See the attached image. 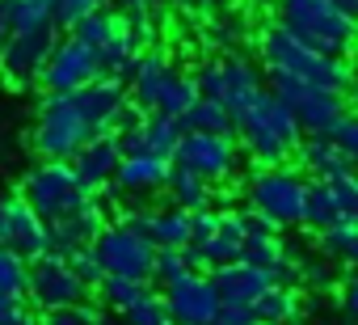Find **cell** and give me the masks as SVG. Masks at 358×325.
Here are the masks:
<instances>
[{
  "label": "cell",
  "instance_id": "cell-20",
  "mask_svg": "<svg viewBox=\"0 0 358 325\" xmlns=\"http://www.w3.org/2000/svg\"><path fill=\"white\" fill-rule=\"evenodd\" d=\"M173 72H177V68H173L169 51H160V47H148V51L139 55V64H135L131 81H127V93H131V102H135L139 110H148V114H152Z\"/></svg>",
  "mask_w": 358,
  "mask_h": 325
},
{
  "label": "cell",
  "instance_id": "cell-25",
  "mask_svg": "<svg viewBox=\"0 0 358 325\" xmlns=\"http://www.w3.org/2000/svg\"><path fill=\"white\" fill-rule=\"evenodd\" d=\"M299 312H303L299 291H295V287H282V283H274V287L249 308L253 325H291V321H299Z\"/></svg>",
  "mask_w": 358,
  "mask_h": 325
},
{
  "label": "cell",
  "instance_id": "cell-10",
  "mask_svg": "<svg viewBox=\"0 0 358 325\" xmlns=\"http://www.w3.org/2000/svg\"><path fill=\"white\" fill-rule=\"evenodd\" d=\"M93 254L101 258V270L114 279H135V283H152V266H156V245L131 228H122L118 220L101 228V237L93 241Z\"/></svg>",
  "mask_w": 358,
  "mask_h": 325
},
{
  "label": "cell",
  "instance_id": "cell-39",
  "mask_svg": "<svg viewBox=\"0 0 358 325\" xmlns=\"http://www.w3.org/2000/svg\"><path fill=\"white\" fill-rule=\"evenodd\" d=\"M329 191H333V199L341 207V220H354L358 224V174H345V178L329 182Z\"/></svg>",
  "mask_w": 358,
  "mask_h": 325
},
{
  "label": "cell",
  "instance_id": "cell-40",
  "mask_svg": "<svg viewBox=\"0 0 358 325\" xmlns=\"http://www.w3.org/2000/svg\"><path fill=\"white\" fill-rule=\"evenodd\" d=\"M68 262H72V270L89 283V287H101V279H106V270H101V258L93 254V245H85V249H76V254H68Z\"/></svg>",
  "mask_w": 358,
  "mask_h": 325
},
{
  "label": "cell",
  "instance_id": "cell-49",
  "mask_svg": "<svg viewBox=\"0 0 358 325\" xmlns=\"http://www.w3.org/2000/svg\"><path fill=\"white\" fill-rule=\"evenodd\" d=\"M118 5H122V13H152V5H160V0H118Z\"/></svg>",
  "mask_w": 358,
  "mask_h": 325
},
{
  "label": "cell",
  "instance_id": "cell-42",
  "mask_svg": "<svg viewBox=\"0 0 358 325\" xmlns=\"http://www.w3.org/2000/svg\"><path fill=\"white\" fill-rule=\"evenodd\" d=\"M122 26H127V34L139 43V51H148L152 47V34H156V26H152V13H122Z\"/></svg>",
  "mask_w": 358,
  "mask_h": 325
},
{
  "label": "cell",
  "instance_id": "cell-7",
  "mask_svg": "<svg viewBox=\"0 0 358 325\" xmlns=\"http://www.w3.org/2000/svg\"><path fill=\"white\" fill-rule=\"evenodd\" d=\"M308 178L291 165H274V170H257L245 186L249 195V207L270 216L278 228H295L303 224V212H308Z\"/></svg>",
  "mask_w": 358,
  "mask_h": 325
},
{
  "label": "cell",
  "instance_id": "cell-29",
  "mask_svg": "<svg viewBox=\"0 0 358 325\" xmlns=\"http://www.w3.org/2000/svg\"><path fill=\"white\" fill-rule=\"evenodd\" d=\"M316 241H320L324 258H337V262L350 266V275H358V224L354 220H341V224L316 233Z\"/></svg>",
  "mask_w": 358,
  "mask_h": 325
},
{
  "label": "cell",
  "instance_id": "cell-4",
  "mask_svg": "<svg viewBox=\"0 0 358 325\" xmlns=\"http://www.w3.org/2000/svg\"><path fill=\"white\" fill-rule=\"evenodd\" d=\"M22 199L34 207L38 220L59 224L72 212H80L93 191L80 182V174L72 170V160H38V165L22 178Z\"/></svg>",
  "mask_w": 358,
  "mask_h": 325
},
{
  "label": "cell",
  "instance_id": "cell-48",
  "mask_svg": "<svg viewBox=\"0 0 358 325\" xmlns=\"http://www.w3.org/2000/svg\"><path fill=\"white\" fill-rule=\"evenodd\" d=\"M215 325H253V317H249V308H224L215 317Z\"/></svg>",
  "mask_w": 358,
  "mask_h": 325
},
{
  "label": "cell",
  "instance_id": "cell-19",
  "mask_svg": "<svg viewBox=\"0 0 358 325\" xmlns=\"http://www.w3.org/2000/svg\"><path fill=\"white\" fill-rule=\"evenodd\" d=\"M241 241H245V228H241V212H224L220 216V233L215 237H207V241H194L190 249H186V258H190V266L194 270H220V266H228V262H241Z\"/></svg>",
  "mask_w": 358,
  "mask_h": 325
},
{
  "label": "cell",
  "instance_id": "cell-9",
  "mask_svg": "<svg viewBox=\"0 0 358 325\" xmlns=\"http://www.w3.org/2000/svg\"><path fill=\"white\" fill-rule=\"evenodd\" d=\"M89 283L72 270V262L64 254H43L38 262H30V291L26 300L43 312H59V308H76L89 304Z\"/></svg>",
  "mask_w": 358,
  "mask_h": 325
},
{
  "label": "cell",
  "instance_id": "cell-46",
  "mask_svg": "<svg viewBox=\"0 0 358 325\" xmlns=\"http://www.w3.org/2000/svg\"><path fill=\"white\" fill-rule=\"evenodd\" d=\"M337 300H341V312H345V321H350V325H358V275H350V279L341 283Z\"/></svg>",
  "mask_w": 358,
  "mask_h": 325
},
{
  "label": "cell",
  "instance_id": "cell-8",
  "mask_svg": "<svg viewBox=\"0 0 358 325\" xmlns=\"http://www.w3.org/2000/svg\"><path fill=\"white\" fill-rule=\"evenodd\" d=\"M59 43V26L55 22H38V26H17L13 39L0 51V81L13 89H30L43 81V68L51 60Z\"/></svg>",
  "mask_w": 358,
  "mask_h": 325
},
{
  "label": "cell",
  "instance_id": "cell-27",
  "mask_svg": "<svg viewBox=\"0 0 358 325\" xmlns=\"http://www.w3.org/2000/svg\"><path fill=\"white\" fill-rule=\"evenodd\" d=\"M139 43L127 34V26H118V34L97 51V68H101V76H110V81H131V72H135V64H139Z\"/></svg>",
  "mask_w": 358,
  "mask_h": 325
},
{
  "label": "cell",
  "instance_id": "cell-37",
  "mask_svg": "<svg viewBox=\"0 0 358 325\" xmlns=\"http://www.w3.org/2000/svg\"><path fill=\"white\" fill-rule=\"evenodd\" d=\"M43 325H110L106 312L97 304H76V308H59V312H47Z\"/></svg>",
  "mask_w": 358,
  "mask_h": 325
},
{
  "label": "cell",
  "instance_id": "cell-5",
  "mask_svg": "<svg viewBox=\"0 0 358 325\" xmlns=\"http://www.w3.org/2000/svg\"><path fill=\"white\" fill-rule=\"evenodd\" d=\"M97 131L89 127V118L80 114L72 93H47L38 102V118L30 131V148L43 160H72Z\"/></svg>",
  "mask_w": 358,
  "mask_h": 325
},
{
  "label": "cell",
  "instance_id": "cell-34",
  "mask_svg": "<svg viewBox=\"0 0 358 325\" xmlns=\"http://www.w3.org/2000/svg\"><path fill=\"white\" fill-rule=\"evenodd\" d=\"M0 291H13V296L30 291V262L9 245H0Z\"/></svg>",
  "mask_w": 358,
  "mask_h": 325
},
{
  "label": "cell",
  "instance_id": "cell-38",
  "mask_svg": "<svg viewBox=\"0 0 358 325\" xmlns=\"http://www.w3.org/2000/svg\"><path fill=\"white\" fill-rule=\"evenodd\" d=\"M106 5H110V0H55V26L59 30H72L80 18H89V13H97Z\"/></svg>",
  "mask_w": 358,
  "mask_h": 325
},
{
  "label": "cell",
  "instance_id": "cell-15",
  "mask_svg": "<svg viewBox=\"0 0 358 325\" xmlns=\"http://www.w3.org/2000/svg\"><path fill=\"white\" fill-rule=\"evenodd\" d=\"M211 283H215L224 308H253L274 287V275L262 266H249V262H228V266L211 270Z\"/></svg>",
  "mask_w": 358,
  "mask_h": 325
},
{
  "label": "cell",
  "instance_id": "cell-11",
  "mask_svg": "<svg viewBox=\"0 0 358 325\" xmlns=\"http://www.w3.org/2000/svg\"><path fill=\"white\" fill-rule=\"evenodd\" d=\"M236 160H241V148L232 135H207V131H186L182 144L173 152V165L177 170H190L199 174L203 182H228L236 174Z\"/></svg>",
  "mask_w": 358,
  "mask_h": 325
},
{
  "label": "cell",
  "instance_id": "cell-45",
  "mask_svg": "<svg viewBox=\"0 0 358 325\" xmlns=\"http://www.w3.org/2000/svg\"><path fill=\"white\" fill-rule=\"evenodd\" d=\"M190 216H194V241H207V237L220 233V216H224V212L203 207V212H190Z\"/></svg>",
  "mask_w": 358,
  "mask_h": 325
},
{
  "label": "cell",
  "instance_id": "cell-1",
  "mask_svg": "<svg viewBox=\"0 0 358 325\" xmlns=\"http://www.w3.org/2000/svg\"><path fill=\"white\" fill-rule=\"evenodd\" d=\"M232 123H236L232 135H241V148L257 160V170L287 165V160L299 152V144H303L299 118H295L270 89H262Z\"/></svg>",
  "mask_w": 358,
  "mask_h": 325
},
{
  "label": "cell",
  "instance_id": "cell-44",
  "mask_svg": "<svg viewBox=\"0 0 358 325\" xmlns=\"http://www.w3.org/2000/svg\"><path fill=\"white\" fill-rule=\"evenodd\" d=\"M30 312V300L26 296H13V291H0V325H13L17 317Z\"/></svg>",
  "mask_w": 358,
  "mask_h": 325
},
{
  "label": "cell",
  "instance_id": "cell-32",
  "mask_svg": "<svg viewBox=\"0 0 358 325\" xmlns=\"http://www.w3.org/2000/svg\"><path fill=\"white\" fill-rule=\"evenodd\" d=\"M303 224H308V228H316V233H324V228L341 224V207H337V199H333L329 182H312V186H308V212H303Z\"/></svg>",
  "mask_w": 358,
  "mask_h": 325
},
{
  "label": "cell",
  "instance_id": "cell-24",
  "mask_svg": "<svg viewBox=\"0 0 358 325\" xmlns=\"http://www.w3.org/2000/svg\"><path fill=\"white\" fill-rule=\"evenodd\" d=\"M164 191H169V207H182V212L215 207V186H211V182H203V178H199V174H190V170H177V165H173V174H169Z\"/></svg>",
  "mask_w": 358,
  "mask_h": 325
},
{
  "label": "cell",
  "instance_id": "cell-41",
  "mask_svg": "<svg viewBox=\"0 0 358 325\" xmlns=\"http://www.w3.org/2000/svg\"><path fill=\"white\" fill-rule=\"evenodd\" d=\"M333 144L354 160V170H358V110H345V118H341L337 131H333Z\"/></svg>",
  "mask_w": 358,
  "mask_h": 325
},
{
  "label": "cell",
  "instance_id": "cell-21",
  "mask_svg": "<svg viewBox=\"0 0 358 325\" xmlns=\"http://www.w3.org/2000/svg\"><path fill=\"white\" fill-rule=\"evenodd\" d=\"M295 156L303 160L308 182H337V178H345V174H358L354 160L333 144V135H303V144H299Z\"/></svg>",
  "mask_w": 358,
  "mask_h": 325
},
{
  "label": "cell",
  "instance_id": "cell-23",
  "mask_svg": "<svg viewBox=\"0 0 358 325\" xmlns=\"http://www.w3.org/2000/svg\"><path fill=\"white\" fill-rule=\"evenodd\" d=\"M220 68H224V106L232 110V118L266 89L262 85V76H257V68L245 60V55H224L220 60Z\"/></svg>",
  "mask_w": 358,
  "mask_h": 325
},
{
  "label": "cell",
  "instance_id": "cell-22",
  "mask_svg": "<svg viewBox=\"0 0 358 325\" xmlns=\"http://www.w3.org/2000/svg\"><path fill=\"white\" fill-rule=\"evenodd\" d=\"M169 174H173V160H164V156H122V165H118V178H114V186H118V195H152V191H164V182H169Z\"/></svg>",
  "mask_w": 358,
  "mask_h": 325
},
{
  "label": "cell",
  "instance_id": "cell-50",
  "mask_svg": "<svg viewBox=\"0 0 358 325\" xmlns=\"http://www.w3.org/2000/svg\"><path fill=\"white\" fill-rule=\"evenodd\" d=\"M329 5H333V9H341L350 22H358V0H329Z\"/></svg>",
  "mask_w": 358,
  "mask_h": 325
},
{
  "label": "cell",
  "instance_id": "cell-16",
  "mask_svg": "<svg viewBox=\"0 0 358 325\" xmlns=\"http://www.w3.org/2000/svg\"><path fill=\"white\" fill-rule=\"evenodd\" d=\"M106 224H114L110 220V212H106V203L93 195L80 212H72L68 220H59V224H51V254H76V249H85V245H93L97 237H101V228Z\"/></svg>",
  "mask_w": 358,
  "mask_h": 325
},
{
  "label": "cell",
  "instance_id": "cell-51",
  "mask_svg": "<svg viewBox=\"0 0 358 325\" xmlns=\"http://www.w3.org/2000/svg\"><path fill=\"white\" fill-rule=\"evenodd\" d=\"M182 5H186V9H194L199 18H207V13L215 9V0H182Z\"/></svg>",
  "mask_w": 358,
  "mask_h": 325
},
{
  "label": "cell",
  "instance_id": "cell-12",
  "mask_svg": "<svg viewBox=\"0 0 358 325\" xmlns=\"http://www.w3.org/2000/svg\"><path fill=\"white\" fill-rule=\"evenodd\" d=\"M160 296L169 304L173 325H215V317L224 312V300H220L207 270H186L182 279L164 283Z\"/></svg>",
  "mask_w": 358,
  "mask_h": 325
},
{
  "label": "cell",
  "instance_id": "cell-30",
  "mask_svg": "<svg viewBox=\"0 0 358 325\" xmlns=\"http://www.w3.org/2000/svg\"><path fill=\"white\" fill-rule=\"evenodd\" d=\"M186 131H207V135H232L236 123H232V110L224 102H211V97H199V106L182 118Z\"/></svg>",
  "mask_w": 358,
  "mask_h": 325
},
{
  "label": "cell",
  "instance_id": "cell-17",
  "mask_svg": "<svg viewBox=\"0 0 358 325\" xmlns=\"http://www.w3.org/2000/svg\"><path fill=\"white\" fill-rule=\"evenodd\" d=\"M72 97H76L80 114L89 118V127H93L97 135H101V131H114L118 114H122V110H127V102H131L127 85H122V81H110V76H97L93 85L76 89Z\"/></svg>",
  "mask_w": 358,
  "mask_h": 325
},
{
  "label": "cell",
  "instance_id": "cell-35",
  "mask_svg": "<svg viewBox=\"0 0 358 325\" xmlns=\"http://www.w3.org/2000/svg\"><path fill=\"white\" fill-rule=\"evenodd\" d=\"M97 291H101V304H106V308H114V312H127V308H131V304H135V300L148 291V283H135V279H114V275H106Z\"/></svg>",
  "mask_w": 358,
  "mask_h": 325
},
{
  "label": "cell",
  "instance_id": "cell-3",
  "mask_svg": "<svg viewBox=\"0 0 358 325\" xmlns=\"http://www.w3.org/2000/svg\"><path fill=\"white\" fill-rule=\"evenodd\" d=\"M257 51H262V64H266V68L291 72V76H299V81H308V85H316V89H329V93H341V97L354 89V68H350L345 60H329V55L303 47L299 39H291V34H287L282 26H274V22L262 30Z\"/></svg>",
  "mask_w": 358,
  "mask_h": 325
},
{
  "label": "cell",
  "instance_id": "cell-28",
  "mask_svg": "<svg viewBox=\"0 0 358 325\" xmlns=\"http://www.w3.org/2000/svg\"><path fill=\"white\" fill-rule=\"evenodd\" d=\"M194 106H199V85H194V76H186V72H173L152 114H164V118H177V123H182V118H186Z\"/></svg>",
  "mask_w": 358,
  "mask_h": 325
},
{
  "label": "cell",
  "instance_id": "cell-14",
  "mask_svg": "<svg viewBox=\"0 0 358 325\" xmlns=\"http://www.w3.org/2000/svg\"><path fill=\"white\" fill-rule=\"evenodd\" d=\"M0 245L17 249L26 262H38L43 254H51V224L38 220L22 195L0 199Z\"/></svg>",
  "mask_w": 358,
  "mask_h": 325
},
{
  "label": "cell",
  "instance_id": "cell-13",
  "mask_svg": "<svg viewBox=\"0 0 358 325\" xmlns=\"http://www.w3.org/2000/svg\"><path fill=\"white\" fill-rule=\"evenodd\" d=\"M97 76H101L97 51L85 47L76 34H59V43H55V51H51V60H47L38 85H43L47 93H76V89L93 85Z\"/></svg>",
  "mask_w": 358,
  "mask_h": 325
},
{
  "label": "cell",
  "instance_id": "cell-33",
  "mask_svg": "<svg viewBox=\"0 0 358 325\" xmlns=\"http://www.w3.org/2000/svg\"><path fill=\"white\" fill-rule=\"evenodd\" d=\"M118 317H122L127 325H173L164 296H160V291H152V287H148V291L127 308V312H118Z\"/></svg>",
  "mask_w": 358,
  "mask_h": 325
},
{
  "label": "cell",
  "instance_id": "cell-6",
  "mask_svg": "<svg viewBox=\"0 0 358 325\" xmlns=\"http://www.w3.org/2000/svg\"><path fill=\"white\" fill-rule=\"evenodd\" d=\"M266 76H270V93H274V97L299 118L303 135H333L337 123H341L345 110H350L341 93L316 89V85H308V81H299V76H291V72H274V68H266Z\"/></svg>",
  "mask_w": 358,
  "mask_h": 325
},
{
  "label": "cell",
  "instance_id": "cell-47",
  "mask_svg": "<svg viewBox=\"0 0 358 325\" xmlns=\"http://www.w3.org/2000/svg\"><path fill=\"white\" fill-rule=\"evenodd\" d=\"M13 26H17V9H13V0H0V51H5V43L13 39Z\"/></svg>",
  "mask_w": 358,
  "mask_h": 325
},
{
  "label": "cell",
  "instance_id": "cell-18",
  "mask_svg": "<svg viewBox=\"0 0 358 325\" xmlns=\"http://www.w3.org/2000/svg\"><path fill=\"white\" fill-rule=\"evenodd\" d=\"M118 165H122V148H118V135L114 131H101L93 135L76 156H72V170L80 174V182L89 191H101L118 178Z\"/></svg>",
  "mask_w": 358,
  "mask_h": 325
},
{
  "label": "cell",
  "instance_id": "cell-31",
  "mask_svg": "<svg viewBox=\"0 0 358 325\" xmlns=\"http://www.w3.org/2000/svg\"><path fill=\"white\" fill-rule=\"evenodd\" d=\"M118 26H122V13H114V9H97V13H89V18H80L68 34H76L85 47H93V51H101L114 34H118Z\"/></svg>",
  "mask_w": 358,
  "mask_h": 325
},
{
  "label": "cell",
  "instance_id": "cell-36",
  "mask_svg": "<svg viewBox=\"0 0 358 325\" xmlns=\"http://www.w3.org/2000/svg\"><path fill=\"white\" fill-rule=\"evenodd\" d=\"M186 270H194L190 266V258H186V249H156V266H152V279L164 287V283H173V279H182Z\"/></svg>",
  "mask_w": 358,
  "mask_h": 325
},
{
  "label": "cell",
  "instance_id": "cell-2",
  "mask_svg": "<svg viewBox=\"0 0 358 325\" xmlns=\"http://www.w3.org/2000/svg\"><path fill=\"white\" fill-rule=\"evenodd\" d=\"M274 26L329 60H350L358 51V22H350L329 0H274Z\"/></svg>",
  "mask_w": 358,
  "mask_h": 325
},
{
  "label": "cell",
  "instance_id": "cell-43",
  "mask_svg": "<svg viewBox=\"0 0 358 325\" xmlns=\"http://www.w3.org/2000/svg\"><path fill=\"white\" fill-rule=\"evenodd\" d=\"M241 228H245V237H282V228H278L270 216L253 212V207H245V212H241Z\"/></svg>",
  "mask_w": 358,
  "mask_h": 325
},
{
  "label": "cell",
  "instance_id": "cell-26",
  "mask_svg": "<svg viewBox=\"0 0 358 325\" xmlns=\"http://www.w3.org/2000/svg\"><path fill=\"white\" fill-rule=\"evenodd\" d=\"M152 245L156 249H190L194 245V216L182 207H156Z\"/></svg>",
  "mask_w": 358,
  "mask_h": 325
}]
</instances>
